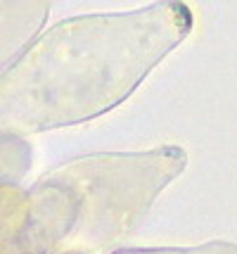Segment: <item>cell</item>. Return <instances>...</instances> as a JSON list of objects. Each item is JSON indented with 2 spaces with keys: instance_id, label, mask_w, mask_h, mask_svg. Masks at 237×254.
Here are the masks:
<instances>
[{
  "instance_id": "obj_1",
  "label": "cell",
  "mask_w": 237,
  "mask_h": 254,
  "mask_svg": "<svg viewBox=\"0 0 237 254\" xmlns=\"http://www.w3.org/2000/svg\"><path fill=\"white\" fill-rule=\"evenodd\" d=\"M190 24L185 5L59 24L7 81L12 114L38 128L97 117L128 98Z\"/></svg>"
},
{
  "instance_id": "obj_2",
  "label": "cell",
  "mask_w": 237,
  "mask_h": 254,
  "mask_svg": "<svg viewBox=\"0 0 237 254\" xmlns=\"http://www.w3.org/2000/svg\"><path fill=\"white\" fill-rule=\"evenodd\" d=\"M131 254H237L233 247L228 245H211L204 250H166V252H131Z\"/></svg>"
}]
</instances>
